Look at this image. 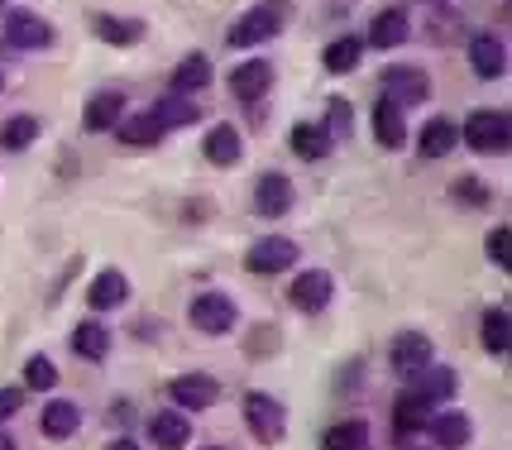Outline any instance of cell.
Returning <instances> with one entry per match:
<instances>
[{"mask_svg":"<svg viewBox=\"0 0 512 450\" xmlns=\"http://www.w3.org/2000/svg\"><path fill=\"white\" fill-rule=\"evenodd\" d=\"M120 115H125V96L120 91H96L87 101V111H82V125L96 135V130H115Z\"/></svg>","mask_w":512,"mask_h":450,"instance_id":"obj_16","label":"cell"},{"mask_svg":"<svg viewBox=\"0 0 512 450\" xmlns=\"http://www.w3.org/2000/svg\"><path fill=\"white\" fill-rule=\"evenodd\" d=\"M0 87H5V77H0Z\"/></svg>","mask_w":512,"mask_h":450,"instance_id":"obj_44","label":"cell"},{"mask_svg":"<svg viewBox=\"0 0 512 450\" xmlns=\"http://www.w3.org/2000/svg\"><path fill=\"white\" fill-rule=\"evenodd\" d=\"M245 264H249V273H283L288 264H297V245H292V240H278V235H268V240H259V245H249Z\"/></svg>","mask_w":512,"mask_h":450,"instance_id":"obj_8","label":"cell"},{"mask_svg":"<svg viewBox=\"0 0 512 450\" xmlns=\"http://www.w3.org/2000/svg\"><path fill=\"white\" fill-rule=\"evenodd\" d=\"M125 297H130V283H125V273L120 269L96 273V278H91V288H87L91 312H111V307H120Z\"/></svg>","mask_w":512,"mask_h":450,"instance_id":"obj_13","label":"cell"},{"mask_svg":"<svg viewBox=\"0 0 512 450\" xmlns=\"http://www.w3.org/2000/svg\"><path fill=\"white\" fill-rule=\"evenodd\" d=\"M216 379L211 374H182V379H173V388H168V398L182 407V412H201V407L216 403Z\"/></svg>","mask_w":512,"mask_h":450,"instance_id":"obj_9","label":"cell"},{"mask_svg":"<svg viewBox=\"0 0 512 450\" xmlns=\"http://www.w3.org/2000/svg\"><path fill=\"white\" fill-rule=\"evenodd\" d=\"M254 206H259V216H268V221L288 216V206H292V182L283 178V173H264V178H259V187H254Z\"/></svg>","mask_w":512,"mask_h":450,"instance_id":"obj_10","label":"cell"},{"mask_svg":"<svg viewBox=\"0 0 512 450\" xmlns=\"http://www.w3.org/2000/svg\"><path fill=\"white\" fill-rule=\"evenodd\" d=\"M106 450H139V446H134V436H120V441H111Z\"/></svg>","mask_w":512,"mask_h":450,"instance_id":"obj_40","label":"cell"},{"mask_svg":"<svg viewBox=\"0 0 512 450\" xmlns=\"http://www.w3.org/2000/svg\"><path fill=\"white\" fill-rule=\"evenodd\" d=\"M426 422H431V398L402 393L398 403H393V431L398 436H417V431H426Z\"/></svg>","mask_w":512,"mask_h":450,"instance_id":"obj_14","label":"cell"},{"mask_svg":"<svg viewBox=\"0 0 512 450\" xmlns=\"http://www.w3.org/2000/svg\"><path fill=\"white\" fill-rule=\"evenodd\" d=\"M484 350L489 355H508V312L503 307L484 312Z\"/></svg>","mask_w":512,"mask_h":450,"instance_id":"obj_34","label":"cell"},{"mask_svg":"<svg viewBox=\"0 0 512 450\" xmlns=\"http://www.w3.org/2000/svg\"><path fill=\"white\" fill-rule=\"evenodd\" d=\"M489 259L498 264V269H508V230H503V225L489 235Z\"/></svg>","mask_w":512,"mask_h":450,"instance_id":"obj_37","label":"cell"},{"mask_svg":"<svg viewBox=\"0 0 512 450\" xmlns=\"http://www.w3.org/2000/svg\"><path fill=\"white\" fill-rule=\"evenodd\" d=\"M268 87H273V68H268L264 58H249V63H240V68L230 72V91L240 101H259Z\"/></svg>","mask_w":512,"mask_h":450,"instance_id":"obj_12","label":"cell"},{"mask_svg":"<svg viewBox=\"0 0 512 450\" xmlns=\"http://www.w3.org/2000/svg\"><path fill=\"white\" fill-rule=\"evenodd\" d=\"M455 202H469V206L484 211V206H489V187H484L479 178H460L455 182Z\"/></svg>","mask_w":512,"mask_h":450,"instance_id":"obj_36","label":"cell"},{"mask_svg":"<svg viewBox=\"0 0 512 450\" xmlns=\"http://www.w3.org/2000/svg\"><path fill=\"white\" fill-rule=\"evenodd\" d=\"M5 44L20 48V53L48 48L53 44V24L39 20V15H29V10H15V15H5Z\"/></svg>","mask_w":512,"mask_h":450,"instance_id":"obj_4","label":"cell"},{"mask_svg":"<svg viewBox=\"0 0 512 450\" xmlns=\"http://www.w3.org/2000/svg\"><path fill=\"white\" fill-rule=\"evenodd\" d=\"M5 5H10V0H0V10H5Z\"/></svg>","mask_w":512,"mask_h":450,"instance_id":"obj_43","label":"cell"},{"mask_svg":"<svg viewBox=\"0 0 512 450\" xmlns=\"http://www.w3.org/2000/svg\"><path fill=\"white\" fill-rule=\"evenodd\" d=\"M374 135H379L383 149H402V139H407V125H402V106L393 96H383L379 106H374Z\"/></svg>","mask_w":512,"mask_h":450,"instance_id":"obj_20","label":"cell"},{"mask_svg":"<svg viewBox=\"0 0 512 450\" xmlns=\"http://www.w3.org/2000/svg\"><path fill=\"white\" fill-rule=\"evenodd\" d=\"M288 5L283 0H264L259 10H249L245 20H235L230 24V44L235 48H254V44H264V39H273V34H283V24H288Z\"/></svg>","mask_w":512,"mask_h":450,"instance_id":"obj_1","label":"cell"},{"mask_svg":"<svg viewBox=\"0 0 512 450\" xmlns=\"http://www.w3.org/2000/svg\"><path fill=\"white\" fill-rule=\"evenodd\" d=\"M72 350H77L82 360H106V350H111V331H106L101 321H82V326L72 331Z\"/></svg>","mask_w":512,"mask_h":450,"instance_id":"obj_26","label":"cell"},{"mask_svg":"<svg viewBox=\"0 0 512 450\" xmlns=\"http://www.w3.org/2000/svg\"><path fill=\"white\" fill-rule=\"evenodd\" d=\"M455 144H460V130H455L450 120H426V130H422V158H446Z\"/></svg>","mask_w":512,"mask_h":450,"instance_id":"obj_29","label":"cell"},{"mask_svg":"<svg viewBox=\"0 0 512 450\" xmlns=\"http://www.w3.org/2000/svg\"><path fill=\"white\" fill-rule=\"evenodd\" d=\"M158 120H163V130H178V125H197L201 111H197V101L192 96H182V91H168L163 101H158Z\"/></svg>","mask_w":512,"mask_h":450,"instance_id":"obj_24","label":"cell"},{"mask_svg":"<svg viewBox=\"0 0 512 450\" xmlns=\"http://www.w3.org/2000/svg\"><path fill=\"white\" fill-rule=\"evenodd\" d=\"M0 450H20V441H15L10 431H0Z\"/></svg>","mask_w":512,"mask_h":450,"instance_id":"obj_41","label":"cell"},{"mask_svg":"<svg viewBox=\"0 0 512 450\" xmlns=\"http://www.w3.org/2000/svg\"><path fill=\"white\" fill-rule=\"evenodd\" d=\"M149 436H154L158 450H182L192 441V422L182 412H158L154 422H149Z\"/></svg>","mask_w":512,"mask_h":450,"instance_id":"obj_19","label":"cell"},{"mask_svg":"<svg viewBox=\"0 0 512 450\" xmlns=\"http://www.w3.org/2000/svg\"><path fill=\"white\" fill-rule=\"evenodd\" d=\"M383 87L393 101H407V106H417L431 96V82H426L422 68H383Z\"/></svg>","mask_w":512,"mask_h":450,"instance_id":"obj_11","label":"cell"},{"mask_svg":"<svg viewBox=\"0 0 512 450\" xmlns=\"http://www.w3.org/2000/svg\"><path fill=\"white\" fill-rule=\"evenodd\" d=\"M77 427H82V412H77L72 403L53 398V403L44 407V436H53V441H67V436H77Z\"/></svg>","mask_w":512,"mask_h":450,"instance_id":"obj_25","label":"cell"},{"mask_svg":"<svg viewBox=\"0 0 512 450\" xmlns=\"http://www.w3.org/2000/svg\"><path fill=\"white\" fill-rule=\"evenodd\" d=\"M24 383H29L34 393H48V388H58V369H53V360L34 355V360H29V369H24Z\"/></svg>","mask_w":512,"mask_h":450,"instance_id":"obj_35","label":"cell"},{"mask_svg":"<svg viewBox=\"0 0 512 450\" xmlns=\"http://www.w3.org/2000/svg\"><path fill=\"white\" fill-rule=\"evenodd\" d=\"M91 34L106 39V44H139L144 39V24L139 20H120V15H91Z\"/></svg>","mask_w":512,"mask_h":450,"instance_id":"obj_22","label":"cell"},{"mask_svg":"<svg viewBox=\"0 0 512 450\" xmlns=\"http://www.w3.org/2000/svg\"><path fill=\"white\" fill-rule=\"evenodd\" d=\"M321 441H326V450H369V427L364 422H335Z\"/></svg>","mask_w":512,"mask_h":450,"instance_id":"obj_31","label":"cell"},{"mask_svg":"<svg viewBox=\"0 0 512 450\" xmlns=\"http://www.w3.org/2000/svg\"><path fill=\"white\" fill-rule=\"evenodd\" d=\"M245 154V144H240V130L235 125H216L211 135H206V158L216 163V168H235Z\"/></svg>","mask_w":512,"mask_h":450,"instance_id":"obj_21","label":"cell"},{"mask_svg":"<svg viewBox=\"0 0 512 450\" xmlns=\"http://www.w3.org/2000/svg\"><path fill=\"white\" fill-rule=\"evenodd\" d=\"M245 422L264 446H273V441L283 436V427H288V407L278 403V398H268V393H249L245 398Z\"/></svg>","mask_w":512,"mask_h":450,"instance_id":"obj_3","label":"cell"},{"mask_svg":"<svg viewBox=\"0 0 512 450\" xmlns=\"http://www.w3.org/2000/svg\"><path fill=\"white\" fill-rule=\"evenodd\" d=\"M359 53H364V39H335V44H326V72H355Z\"/></svg>","mask_w":512,"mask_h":450,"instance_id":"obj_32","label":"cell"},{"mask_svg":"<svg viewBox=\"0 0 512 450\" xmlns=\"http://www.w3.org/2000/svg\"><path fill=\"white\" fill-rule=\"evenodd\" d=\"M326 149H331V135L321 130V125H292V154L297 158H326Z\"/></svg>","mask_w":512,"mask_h":450,"instance_id":"obj_30","label":"cell"},{"mask_svg":"<svg viewBox=\"0 0 512 450\" xmlns=\"http://www.w3.org/2000/svg\"><path fill=\"white\" fill-rule=\"evenodd\" d=\"M460 139H465L474 154H503L512 139V125L503 111H474L465 120V130H460Z\"/></svg>","mask_w":512,"mask_h":450,"instance_id":"obj_2","label":"cell"},{"mask_svg":"<svg viewBox=\"0 0 512 450\" xmlns=\"http://www.w3.org/2000/svg\"><path fill=\"white\" fill-rule=\"evenodd\" d=\"M412 379H417L412 393H422V398H450L455 393V369H446V364H422Z\"/></svg>","mask_w":512,"mask_h":450,"instance_id":"obj_28","label":"cell"},{"mask_svg":"<svg viewBox=\"0 0 512 450\" xmlns=\"http://www.w3.org/2000/svg\"><path fill=\"white\" fill-rule=\"evenodd\" d=\"M206 450H225V446H206Z\"/></svg>","mask_w":512,"mask_h":450,"instance_id":"obj_42","label":"cell"},{"mask_svg":"<svg viewBox=\"0 0 512 450\" xmlns=\"http://www.w3.org/2000/svg\"><path fill=\"white\" fill-rule=\"evenodd\" d=\"M39 139V120L34 115H15V120H5V130H0V144L5 149H29Z\"/></svg>","mask_w":512,"mask_h":450,"instance_id":"obj_33","label":"cell"},{"mask_svg":"<svg viewBox=\"0 0 512 450\" xmlns=\"http://www.w3.org/2000/svg\"><path fill=\"white\" fill-rule=\"evenodd\" d=\"M469 68L474 77H484V82H498L503 72H508V48L498 34H479L474 44H469Z\"/></svg>","mask_w":512,"mask_h":450,"instance_id":"obj_7","label":"cell"},{"mask_svg":"<svg viewBox=\"0 0 512 450\" xmlns=\"http://www.w3.org/2000/svg\"><path fill=\"white\" fill-rule=\"evenodd\" d=\"M431 360H436V355H431V340L417 336V331H402V336L393 340V369H398V374H417V369Z\"/></svg>","mask_w":512,"mask_h":450,"instance_id":"obj_15","label":"cell"},{"mask_svg":"<svg viewBox=\"0 0 512 450\" xmlns=\"http://www.w3.org/2000/svg\"><path fill=\"white\" fill-rule=\"evenodd\" d=\"M192 326L206 331V336H225L230 326H235V302L225 293H201L192 302Z\"/></svg>","mask_w":512,"mask_h":450,"instance_id":"obj_5","label":"cell"},{"mask_svg":"<svg viewBox=\"0 0 512 450\" xmlns=\"http://www.w3.org/2000/svg\"><path fill=\"white\" fill-rule=\"evenodd\" d=\"M206 87H211V58H201V53H187L178 68H173V91L192 96V91H206Z\"/></svg>","mask_w":512,"mask_h":450,"instance_id":"obj_23","label":"cell"},{"mask_svg":"<svg viewBox=\"0 0 512 450\" xmlns=\"http://www.w3.org/2000/svg\"><path fill=\"white\" fill-rule=\"evenodd\" d=\"M407 39V15L402 10H379L369 24V44L374 48H398Z\"/></svg>","mask_w":512,"mask_h":450,"instance_id":"obj_27","label":"cell"},{"mask_svg":"<svg viewBox=\"0 0 512 450\" xmlns=\"http://www.w3.org/2000/svg\"><path fill=\"white\" fill-rule=\"evenodd\" d=\"M115 135H120V144H130V149H149V144H158V139L168 135V130H163V120L149 111V115H130V120H115Z\"/></svg>","mask_w":512,"mask_h":450,"instance_id":"obj_17","label":"cell"},{"mask_svg":"<svg viewBox=\"0 0 512 450\" xmlns=\"http://www.w3.org/2000/svg\"><path fill=\"white\" fill-rule=\"evenodd\" d=\"M426 431H431V441L441 450H465V441H469V417L465 412H431V422H426Z\"/></svg>","mask_w":512,"mask_h":450,"instance_id":"obj_18","label":"cell"},{"mask_svg":"<svg viewBox=\"0 0 512 450\" xmlns=\"http://www.w3.org/2000/svg\"><path fill=\"white\" fill-rule=\"evenodd\" d=\"M331 293H335L331 273H321V269L297 273V283L288 288V297H292V307H297V312H326Z\"/></svg>","mask_w":512,"mask_h":450,"instance_id":"obj_6","label":"cell"},{"mask_svg":"<svg viewBox=\"0 0 512 450\" xmlns=\"http://www.w3.org/2000/svg\"><path fill=\"white\" fill-rule=\"evenodd\" d=\"M20 407H24L20 388H0V422H5V417H15V412H20Z\"/></svg>","mask_w":512,"mask_h":450,"instance_id":"obj_38","label":"cell"},{"mask_svg":"<svg viewBox=\"0 0 512 450\" xmlns=\"http://www.w3.org/2000/svg\"><path fill=\"white\" fill-rule=\"evenodd\" d=\"M331 125L335 135H350V106L345 101H331Z\"/></svg>","mask_w":512,"mask_h":450,"instance_id":"obj_39","label":"cell"}]
</instances>
